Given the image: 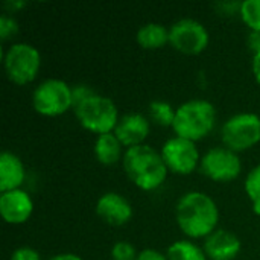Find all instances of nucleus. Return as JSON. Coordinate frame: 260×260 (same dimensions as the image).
I'll list each match as a JSON object with an SVG mask.
<instances>
[{
    "label": "nucleus",
    "mask_w": 260,
    "mask_h": 260,
    "mask_svg": "<svg viewBox=\"0 0 260 260\" xmlns=\"http://www.w3.org/2000/svg\"><path fill=\"white\" fill-rule=\"evenodd\" d=\"M177 224L180 230L193 239L207 238L218 229L219 209L213 198L200 190L184 193L175 209Z\"/></svg>",
    "instance_id": "1"
},
{
    "label": "nucleus",
    "mask_w": 260,
    "mask_h": 260,
    "mask_svg": "<svg viewBox=\"0 0 260 260\" xmlns=\"http://www.w3.org/2000/svg\"><path fill=\"white\" fill-rule=\"evenodd\" d=\"M122 163L128 178L146 192L158 189L169 172L161 154L146 143L128 148Z\"/></svg>",
    "instance_id": "2"
},
{
    "label": "nucleus",
    "mask_w": 260,
    "mask_h": 260,
    "mask_svg": "<svg viewBox=\"0 0 260 260\" xmlns=\"http://www.w3.org/2000/svg\"><path fill=\"white\" fill-rule=\"evenodd\" d=\"M216 123V108L206 99L183 102L175 111L174 131L178 137L197 142L207 137Z\"/></svg>",
    "instance_id": "3"
},
{
    "label": "nucleus",
    "mask_w": 260,
    "mask_h": 260,
    "mask_svg": "<svg viewBox=\"0 0 260 260\" xmlns=\"http://www.w3.org/2000/svg\"><path fill=\"white\" fill-rule=\"evenodd\" d=\"M73 111L81 126L98 136L113 133L120 119L116 104L108 96L99 93L90 96Z\"/></svg>",
    "instance_id": "4"
},
{
    "label": "nucleus",
    "mask_w": 260,
    "mask_h": 260,
    "mask_svg": "<svg viewBox=\"0 0 260 260\" xmlns=\"http://www.w3.org/2000/svg\"><path fill=\"white\" fill-rule=\"evenodd\" d=\"M3 66L9 81L17 85H24L37 78L41 67V55L29 43H14L5 52Z\"/></svg>",
    "instance_id": "5"
},
{
    "label": "nucleus",
    "mask_w": 260,
    "mask_h": 260,
    "mask_svg": "<svg viewBox=\"0 0 260 260\" xmlns=\"http://www.w3.org/2000/svg\"><path fill=\"white\" fill-rule=\"evenodd\" d=\"M34 110L43 116H59L73 108L72 85L58 78H49L40 82L32 93Z\"/></svg>",
    "instance_id": "6"
},
{
    "label": "nucleus",
    "mask_w": 260,
    "mask_h": 260,
    "mask_svg": "<svg viewBox=\"0 0 260 260\" xmlns=\"http://www.w3.org/2000/svg\"><path fill=\"white\" fill-rule=\"evenodd\" d=\"M221 137L225 148L235 152L253 148L260 142V116L256 113H238L229 117L221 128Z\"/></svg>",
    "instance_id": "7"
},
{
    "label": "nucleus",
    "mask_w": 260,
    "mask_h": 260,
    "mask_svg": "<svg viewBox=\"0 0 260 260\" xmlns=\"http://www.w3.org/2000/svg\"><path fill=\"white\" fill-rule=\"evenodd\" d=\"M209 30L207 27L190 17L180 18L169 27V43L171 46L186 55L201 53L209 46Z\"/></svg>",
    "instance_id": "8"
},
{
    "label": "nucleus",
    "mask_w": 260,
    "mask_h": 260,
    "mask_svg": "<svg viewBox=\"0 0 260 260\" xmlns=\"http://www.w3.org/2000/svg\"><path fill=\"white\" fill-rule=\"evenodd\" d=\"M200 168L207 178L218 183H227L236 180L241 175L242 161L238 152L225 146H216L209 149L201 157Z\"/></svg>",
    "instance_id": "9"
},
{
    "label": "nucleus",
    "mask_w": 260,
    "mask_h": 260,
    "mask_svg": "<svg viewBox=\"0 0 260 260\" xmlns=\"http://www.w3.org/2000/svg\"><path fill=\"white\" fill-rule=\"evenodd\" d=\"M168 171L178 175L192 174L201 163V157L195 142L183 137H171L160 151Z\"/></svg>",
    "instance_id": "10"
},
{
    "label": "nucleus",
    "mask_w": 260,
    "mask_h": 260,
    "mask_svg": "<svg viewBox=\"0 0 260 260\" xmlns=\"http://www.w3.org/2000/svg\"><path fill=\"white\" fill-rule=\"evenodd\" d=\"M98 216L110 225H123L129 222L134 215L131 203L117 192H107L101 195L96 203Z\"/></svg>",
    "instance_id": "11"
},
{
    "label": "nucleus",
    "mask_w": 260,
    "mask_h": 260,
    "mask_svg": "<svg viewBox=\"0 0 260 260\" xmlns=\"http://www.w3.org/2000/svg\"><path fill=\"white\" fill-rule=\"evenodd\" d=\"M34 212V201L23 189L3 192L0 195V215L8 224H23Z\"/></svg>",
    "instance_id": "12"
},
{
    "label": "nucleus",
    "mask_w": 260,
    "mask_h": 260,
    "mask_svg": "<svg viewBox=\"0 0 260 260\" xmlns=\"http://www.w3.org/2000/svg\"><path fill=\"white\" fill-rule=\"evenodd\" d=\"M149 129L151 122L146 116H143L142 113H126L119 119L113 133L128 149L137 145H143L146 137L149 136Z\"/></svg>",
    "instance_id": "13"
},
{
    "label": "nucleus",
    "mask_w": 260,
    "mask_h": 260,
    "mask_svg": "<svg viewBox=\"0 0 260 260\" xmlns=\"http://www.w3.org/2000/svg\"><path fill=\"white\" fill-rule=\"evenodd\" d=\"M203 250L212 260H235L242 250V244L235 233L225 229H216L204 239Z\"/></svg>",
    "instance_id": "14"
},
{
    "label": "nucleus",
    "mask_w": 260,
    "mask_h": 260,
    "mask_svg": "<svg viewBox=\"0 0 260 260\" xmlns=\"http://www.w3.org/2000/svg\"><path fill=\"white\" fill-rule=\"evenodd\" d=\"M26 178V169L18 155L11 151L0 154V190L9 192L20 189Z\"/></svg>",
    "instance_id": "15"
},
{
    "label": "nucleus",
    "mask_w": 260,
    "mask_h": 260,
    "mask_svg": "<svg viewBox=\"0 0 260 260\" xmlns=\"http://www.w3.org/2000/svg\"><path fill=\"white\" fill-rule=\"evenodd\" d=\"M94 157L102 165H114L120 158H123V145L116 137L114 133L101 134L94 140L93 146Z\"/></svg>",
    "instance_id": "16"
},
{
    "label": "nucleus",
    "mask_w": 260,
    "mask_h": 260,
    "mask_svg": "<svg viewBox=\"0 0 260 260\" xmlns=\"http://www.w3.org/2000/svg\"><path fill=\"white\" fill-rule=\"evenodd\" d=\"M137 43L143 49H160L169 43V29L160 23L149 21L137 30Z\"/></svg>",
    "instance_id": "17"
},
{
    "label": "nucleus",
    "mask_w": 260,
    "mask_h": 260,
    "mask_svg": "<svg viewBox=\"0 0 260 260\" xmlns=\"http://www.w3.org/2000/svg\"><path fill=\"white\" fill-rule=\"evenodd\" d=\"M168 260H207L203 248H200L192 241H177L168 248Z\"/></svg>",
    "instance_id": "18"
},
{
    "label": "nucleus",
    "mask_w": 260,
    "mask_h": 260,
    "mask_svg": "<svg viewBox=\"0 0 260 260\" xmlns=\"http://www.w3.org/2000/svg\"><path fill=\"white\" fill-rule=\"evenodd\" d=\"M175 111L177 108L166 101H152L149 104V117L160 126H172L175 120Z\"/></svg>",
    "instance_id": "19"
},
{
    "label": "nucleus",
    "mask_w": 260,
    "mask_h": 260,
    "mask_svg": "<svg viewBox=\"0 0 260 260\" xmlns=\"http://www.w3.org/2000/svg\"><path fill=\"white\" fill-rule=\"evenodd\" d=\"M245 192L253 204L256 215H260V165L253 168L245 178Z\"/></svg>",
    "instance_id": "20"
},
{
    "label": "nucleus",
    "mask_w": 260,
    "mask_h": 260,
    "mask_svg": "<svg viewBox=\"0 0 260 260\" xmlns=\"http://www.w3.org/2000/svg\"><path fill=\"white\" fill-rule=\"evenodd\" d=\"M239 15L251 30H260V0H244Z\"/></svg>",
    "instance_id": "21"
},
{
    "label": "nucleus",
    "mask_w": 260,
    "mask_h": 260,
    "mask_svg": "<svg viewBox=\"0 0 260 260\" xmlns=\"http://www.w3.org/2000/svg\"><path fill=\"white\" fill-rule=\"evenodd\" d=\"M137 250L128 241H117L111 247V259L113 260H136Z\"/></svg>",
    "instance_id": "22"
},
{
    "label": "nucleus",
    "mask_w": 260,
    "mask_h": 260,
    "mask_svg": "<svg viewBox=\"0 0 260 260\" xmlns=\"http://www.w3.org/2000/svg\"><path fill=\"white\" fill-rule=\"evenodd\" d=\"M17 32H18L17 20L11 14L3 12L0 15V38L2 40H9L11 37L17 35Z\"/></svg>",
    "instance_id": "23"
},
{
    "label": "nucleus",
    "mask_w": 260,
    "mask_h": 260,
    "mask_svg": "<svg viewBox=\"0 0 260 260\" xmlns=\"http://www.w3.org/2000/svg\"><path fill=\"white\" fill-rule=\"evenodd\" d=\"M96 91L87 85V84H76V85H72V99H73V110L81 105L84 101H87L90 96H93Z\"/></svg>",
    "instance_id": "24"
},
{
    "label": "nucleus",
    "mask_w": 260,
    "mask_h": 260,
    "mask_svg": "<svg viewBox=\"0 0 260 260\" xmlns=\"http://www.w3.org/2000/svg\"><path fill=\"white\" fill-rule=\"evenodd\" d=\"M11 260H41V257L37 250L30 247H20L14 250V253L11 254Z\"/></svg>",
    "instance_id": "25"
},
{
    "label": "nucleus",
    "mask_w": 260,
    "mask_h": 260,
    "mask_svg": "<svg viewBox=\"0 0 260 260\" xmlns=\"http://www.w3.org/2000/svg\"><path fill=\"white\" fill-rule=\"evenodd\" d=\"M136 260H168V256L154 248H146L137 254Z\"/></svg>",
    "instance_id": "26"
},
{
    "label": "nucleus",
    "mask_w": 260,
    "mask_h": 260,
    "mask_svg": "<svg viewBox=\"0 0 260 260\" xmlns=\"http://www.w3.org/2000/svg\"><path fill=\"white\" fill-rule=\"evenodd\" d=\"M247 44L250 47V50L253 52V55L260 52V30H250L248 38H247Z\"/></svg>",
    "instance_id": "27"
},
{
    "label": "nucleus",
    "mask_w": 260,
    "mask_h": 260,
    "mask_svg": "<svg viewBox=\"0 0 260 260\" xmlns=\"http://www.w3.org/2000/svg\"><path fill=\"white\" fill-rule=\"evenodd\" d=\"M3 6H5L6 12L9 14V12H15L18 9L24 8L26 6V2H23V0H8V2H5Z\"/></svg>",
    "instance_id": "28"
},
{
    "label": "nucleus",
    "mask_w": 260,
    "mask_h": 260,
    "mask_svg": "<svg viewBox=\"0 0 260 260\" xmlns=\"http://www.w3.org/2000/svg\"><path fill=\"white\" fill-rule=\"evenodd\" d=\"M251 67H253V75L256 78V81L260 84V52L253 55V62H251Z\"/></svg>",
    "instance_id": "29"
},
{
    "label": "nucleus",
    "mask_w": 260,
    "mask_h": 260,
    "mask_svg": "<svg viewBox=\"0 0 260 260\" xmlns=\"http://www.w3.org/2000/svg\"><path fill=\"white\" fill-rule=\"evenodd\" d=\"M49 260H84L81 256L73 254V253H61V254H55Z\"/></svg>",
    "instance_id": "30"
}]
</instances>
